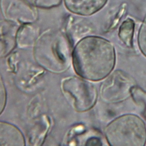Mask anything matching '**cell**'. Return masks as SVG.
Instances as JSON below:
<instances>
[{"label": "cell", "mask_w": 146, "mask_h": 146, "mask_svg": "<svg viewBox=\"0 0 146 146\" xmlns=\"http://www.w3.org/2000/svg\"><path fill=\"white\" fill-rule=\"evenodd\" d=\"M6 103V91L3 82L0 76V114L3 112Z\"/></svg>", "instance_id": "11"}, {"label": "cell", "mask_w": 146, "mask_h": 146, "mask_svg": "<svg viewBox=\"0 0 146 146\" xmlns=\"http://www.w3.org/2000/svg\"><path fill=\"white\" fill-rule=\"evenodd\" d=\"M104 135L111 146H144L146 144V125L133 113L120 115L105 127Z\"/></svg>", "instance_id": "2"}, {"label": "cell", "mask_w": 146, "mask_h": 146, "mask_svg": "<svg viewBox=\"0 0 146 146\" xmlns=\"http://www.w3.org/2000/svg\"><path fill=\"white\" fill-rule=\"evenodd\" d=\"M137 43L140 52L146 57V14L143 19L138 31Z\"/></svg>", "instance_id": "10"}, {"label": "cell", "mask_w": 146, "mask_h": 146, "mask_svg": "<svg viewBox=\"0 0 146 146\" xmlns=\"http://www.w3.org/2000/svg\"><path fill=\"white\" fill-rule=\"evenodd\" d=\"M104 79L99 91L102 101L107 104L126 100L132 96L133 90L137 86L134 78L121 70L112 71Z\"/></svg>", "instance_id": "3"}, {"label": "cell", "mask_w": 146, "mask_h": 146, "mask_svg": "<svg viewBox=\"0 0 146 146\" xmlns=\"http://www.w3.org/2000/svg\"><path fill=\"white\" fill-rule=\"evenodd\" d=\"M25 145L24 136L15 125L0 121V145Z\"/></svg>", "instance_id": "7"}, {"label": "cell", "mask_w": 146, "mask_h": 146, "mask_svg": "<svg viewBox=\"0 0 146 146\" xmlns=\"http://www.w3.org/2000/svg\"><path fill=\"white\" fill-rule=\"evenodd\" d=\"M86 144L87 145H100L102 144L101 143V140L99 139L96 138V137H93V138H91L90 139H89Z\"/></svg>", "instance_id": "12"}, {"label": "cell", "mask_w": 146, "mask_h": 146, "mask_svg": "<svg viewBox=\"0 0 146 146\" xmlns=\"http://www.w3.org/2000/svg\"><path fill=\"white\" fill-rule=\"evenodd\" d=\"M66 9L71 13L90 16L100 10L108 0H63Z\"/></svg>", "instance_id": "6"}, {"label": "cell", "mask_w": 146, "mask_h": 146, "mask_svg": "<svg viewBox=\"0 0 146 146\" xmlns=\"http://www.w3.org/2000/svg\"><path fill=\"white\" fill-rule=\"evenodd\" d=\"M0 7L5 17L10 20L29 23L36 17V9L29 0H0Z\"/></svg>", "instance_id": "5"}, {"label": "cell", "mask_w": 146, "mask_h": 146, "mask_svg": "<svg viewBox=\"0 0 146 146\" xmlns=\"http://www.w3.org/2000/svg\"><path fill=\"white\" fill-rule=\"evenodd\" d=\"M62 88L74 99L75 108L79 112L91 110L96 103L98 96L96 88L83 78L74 76L66 79L62 83Z\"/></svg>", "instance_id": "4"}, {"label": "cell", "mask_w": 146, "mask_h": 146, "mask_svg": "<svg viewBox=\"0 0 146 146\" xmlns=\"http://www.w3.org/2000/svg\"><path fill=\"white\" fill-rule=\"evenodd\" d=\"M135 25L133 20L128 18L121 23L119 28V38L127 47L132 48L133 47Z\"/></svg>", "instance_id": "8"}, {"label": "cell", "mask_w": 146, "mask_h": 146, "mask_svg": "<svg viewBox=\"0 0 146 146\" xmlns=\"http://www.w3.org/2000/svg\"><path fill=\"white\" fill-rule=\"evenodd\" d=\"M38 31L35 27L27 23L20 28L17 33V38L19 42L32 43L38 35Z\"/></svg>", "instance_id": "9"}, {"label": "cell", "mask_w": 146, "mask_h": 146, "mask_svg": "<svg viewBox=\"0 0 146 146\" xmlns=\"http://www.w3.org/2000/svg\"><path fill=\"white\" fill-rule=\"evenodd\" d=\"M116 52L113 44L99 36H87L75 46L72 53L73 65L76 72L90 81L105 79L113 70Z\"/></svg>", "instance_id": "1"}]
</instances>
